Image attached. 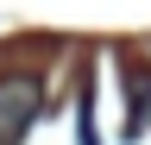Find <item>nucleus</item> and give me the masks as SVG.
<instances>
[{
	"label": "nucleus",
	"mask_w": 151,
	"mask_h": 145,
	"mask_svg": "<svg viewBox=\"0 0 151 145\" xmlns=\"http://www.w3.org/2000/svg\"><path fill=\"white\" fill-rule=\"evenodd\" d=\"M38 107H44V82L38 76H0V145H19L32 133V120H38Z\"/></svg>",
	"instance_id": "1"
},
{
	"label": "nucleus",
	"mask_w": 151,
	"mask_h": 145,
	"mask_svg": "<svg viewBox=\"0 0 151 145\" xmlns=\"http://www.w3.org/2000/svg\"><path fill=\"white\" fill-rule=\"evenodd\" d=\"M151 120V69H132V133Z\"/></svg>",
	"instance_id": "2"
}]
</instances>
